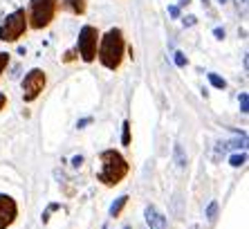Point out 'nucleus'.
Segmentation results:
<instances>
[{
	"mask_svg": "<svg viewBox=\"0 0 249 229\" xmlns=\"http://www.w3.org/2000/svg\"><path fill=\"white\" fill-rule=\"evenodd\" d=\"M130 173V164L124 157L122 151L117 149H106L99 153V171H97V182L104 187L112 189L117 184H122L126 175Z\"/></svg>",
	"mask_w": 249,
	"mask_h": 229,
	"instance_id": "nucleus-1",
	"label": "nucleus"
},
{
	"mask_svg": "<svg viewBox=\"0 0 249 229\" xmlns=\"http://www.w3.org/2000/svg\"><path fill=\"white\" fill-rule=\"evenodd\" d=\"M99 29L92 25H83L79 29V40H76V52L83 63H94L97 61V47H99Z\"/></svg>",
	"mask_w": 249,
	"mask_h": 229,
	"instance_id": "nucleus-5",
	"label": "nucleus"
},
{
	"mask_svg": "<svg viewBox=\"0 0 249 229\" xmlns=\"http://www.w3.org/2000/svg\"><path fill=\"white\" fill-rule=\"evenodd\" d=\"M76 58H79V52H76V47H72V50H68L63 54V63H72Z\"/></svg>",
	"mask_w": 249,
	"mask_h": 229,
	"instance_id": "nucleus-18",
	"label": "nucleus"
},
{
	"mask_svg": "<svg viewBox=\"0 0 249 229\" xmlns=\"http://www.w3.org/2000/svg\"><path fill=\"white\" fill-rule=\"evenodd\" d=\"M238 101H240V113L247 114V113H249V95H247V92H240Z\"/></svg>",
	"mask_w": 249,
	"mask_h": 229,
	"instance_id": "nucleus-16",
	"label": "nucleus"
},
{
	"mask_svg": "<svg viewBox=\"0 0 249 229\" xmlns=\"http://www.w3.org/2000/svg\"><path fill=\"white\" fill-rule=\"evenodd\" d=\"M218 2H220V5H225V2H227V0H218Z\"/></svg>",
	"mask_w": 249,
	"mask_h": 229,
	"instance_id": "nucleus-28",
	"label": "nucleus"
},
{
	"mask_svg": "<svg viewBox=\"0 0 249 229\" xmlns=\"http://www.w3.org/2000/svg\"><path fill=\"white\" fill-rule=\"evenodd\" d=\"M196 23H197L196 16H184V18H182V25H184V27H193Z\"/></svg>",
	"mask_w": 249,
	"mask_h": 229,
	"instance_id": "nucleus-20",
	"label": "nucleus"
},
{
	"mask_svg": "<svg viewBox=\"0 0 249 229\" xmlns=\"http://www.w3.org/2000/svg\"><path fill=\"white\" fill-rule=\"evenodd\" d=\"M128 200H130L128 195H119V198H117V200L110 205V209H108V213H110V218H119V216H122V211H124V209H126Z\"/></svg>",
	"mask_w": 249,
	"mask_h": 229,
	"instance_id": "nucleus-10",
	"label": "nucleus"
},
{
	"mask_svg": "<svg viewBox=\"0 0 249 229\" xmlns=\"http://www.w3.org/2000/svg\"><path fill=\"white\" fill-rule=\"evenodd\" d=\"M218 209H220V205H218L215 200H211V202H209V207H207V211H204V218H207V220H215Z\"/></svg>",
	"mask_w": 249,
	"mask_h": 229,
	"instance_id": "nucleus-14",
	"label": "nucleus"
},
{
	"mask_svg": "<svg viewBox=\"0 0 249 229\" xmlns=\"http://www.w3.org/2000/svg\"><path fill=\"white\" fill-rule=\"evenodd\" d=\"M130 121L128 119H124V124H122V146H130Z\"/></svg>",
	"mask_w": 249,
	"mask_h": 229,
	"instance_id": "nucleus-12",
	"label": "nucleus"
},
{
	"mask_svg": "<svg viewBox=\"0 0 249 229\" xmlns=\"http://www.w3.org/2000/svg\"><path fill=\"white\" fill-rule=\"evenodd\" d=\"M45 86H47V75H45V70L32 68L27 75L23 76V81H20V88H23V101H25V103L36 101V99L43 95Z\"/></svg>",
	"mask_w": 249,
	"mask_h": 229,
	"instance_id": "nucleus-6",
	"label": "nucleus"
},
{
	"mask_svg": "<svg viewBox=\"0 0 249 229\" xmlns=\"http://www.w3.org/2000/svg\"><path fill=\"white\" fill-rule=\"evenodd\" d=\"M236 2V7H238V12H243V16L247 14V0H233Z\"/></svg>",
	"mask_w": 249,
	"mask_h": 229,
	"instance_id": "nucleus-21",
	"label": "nucleus"
},
{
	"mask_svg": "<svg viewBox=\"0 0 249 229\" xmlns=\"http://www.w3.org/2000/svg\"><path fill=\"white\" fill-rule=\"evenodd\" d=\"M61 0H29L27 7V27L45 29L56 18Z\"/></svg>",
	"mask_w": 249,
	"mask_h": 229,
	"instance_id": "nucleus-3",
	"label": "nucleus"
},
{
	"mask_svg": "<svg viewBox=\"0 0 249 229\" xmlns=\"http://www.w3.org/2000/svg\"><path fill=\"white\" fill-rule=\"evenodd\" d=\"M144 218H146V225L148 229H168L166 223V216H164L155 205H146L144 207Z\"/></svg>",
	"mask_w": 249,
	"mask_h": 229,
	"instance_id": "nucleus-8",
	"label": "nucleus"
},
{
	"mask_svg": "<svg viewBox=\"0 0 249 229\" xmlns=\"http://www.w3.org/2000/svg\"><path fill=\"white\" fill-rule=\"evenodd\" d=\"M207 79H209V83H211L213 88H218V90H225V88H227V81L222 79L220 75H215V72H209Z\"/></svg>",
	"mask_w": 249,
	"mask_h": 229,
	"instance_id": "nucleus-11",
	"label": "nucleus"
},
{
	"mask_svg": "<svg viewBox=\"0 0 249 229\" xmlns=\"http://www.w3.org/2000/svg\"><path fill=\"white\" fill-rule=\"evenodd\" d=\"M213 36H215V38H218V40H222V38H225V36H227V32H225V29H222V27H215V29H213Z\"/></svg>",
	"mask_w": 249,
	"mask_h": 229,
	"instance_id": "nucleus-23",
	"label": "nucleus"
},
{
	"mask_svg": "<svg viewBox=\"0 0 249 229\" xmlns=\"http://www.w3.org/2000/svg\"><path fill=\"white\" fill-rule=\"evenodd\" d=\"M175 157H178V166L186 169V157H184V151H182L180 144H175Z\"/></svg>",
	"mask_w": 249,
	"mask_h": 229,
	"instance_id": "nucleus-15",
	"label": "nucleus"
},
{
	"mask_svg": "<svg viewBox=\"0 0 249 229\" xmlns=\"http://www.w3.org/2000/svg\"><path fill=\"white\" fill-rule=\"evenodd\" d=\"M173 61H175V65H178V68H186V63H189V58L184 57V52H175Z\"/></svg>",
	"mask_w": 249,
	"mask_h": 229,
	"instance_id": "nucleus-17",
	"label": "nucleus"
},
{
	"mask_svg": "<svg viewBox=\"0 0 249 229\" xmlns=\"http://www.w3.org/2000/svg\"><path fill=\"white\" fill-rule=\"evenodd\" d=\"M5 106H7V95L0 92V110H5Z\"/></svg>",
	"mask_w": 249,
	"mask_h": 229,
	"instance_id": "nucleus-26",
	"label": "nucleus"
},
{
	"mask_svg": "<svg viewBox=\"0 0 249 229\" xmlns=\"http://www.w3.org/2000/svg\"><path fill=\"white\" fill-rule=\"evenodd\" d=\"M63 7L76 16H83L88 9V0H63Z\"/></svg>",
	"mask_w": 249,
	"mask_h": 229,
	"instance_id": "nucleus-9",
	"label": "nucleus"
},
{
	"mask_svg": "<svg viewBox=\"0 0 249 229\" xmlns=\"http://www.w3.org/2000/svg\"><path fill=\"white\" fill-rule=\"evenodd\" d=\"M229 164L233 166V169H240V166L247 164V153H236L229 157Z\"/></svg>",
	"mask_w": 249,
	"mask_h": 229,
	"instance_id": "nucleus-13",
	"label": "nucleus"
},
{
	"mask_svg": "<svg viewBox=\"0 0 249 229\" xmlns=\"http://www.w3.org/2000/svg\"><path fill=\"white\" fill-rule=\"evenodd\" d=\"M9 57H12V54H7V52H0V76H2V72H5L7 65H9Z\"/></svg>",
	"mask_w": 249,
	"mask_h": 229,
	"instance_id": "nucleus-19",
	"label": "nucleus"
},
{
	"mask_svg": "<svg viewBox=\"0 0 249 229\" xmlns=\"http://www.w3.org/2000/svg\"><path fill=\"white\" fill-rule=\"evenodd\" d=\"M168 14H171V16H173V18H178V16H180V7L171 5V7H168Z\"/></svg>",
	"mask_w": 249,
	"mask_h": 229,
	"instance_id": "nucleus-25",
	"label": "nucleus"
},
{
	"mask_svg": "<svg viewBox=\"0 0 249 229\" xmlns=\"http://www.w3.org/2000/svg\"><path fill=\"white\" fill-rule=\"evenodd\" d=\"M92 117H86V119H79L76 121V128H86V126H90V124H92Z\"/></svg>",
	"mask_w": 249,
	"mask_h": 229,
	"instance_id": "nucleus-22",
	"label": "nucleus"
},
{
	"mask_svg": "<svg viewBox=\"0 0 249 229\" xmlns=\"http://www.w3.org/2000/svg\"><path fill=\"white\" fill-rule=\"evenodd\" d=\"M27 29V12L25 9H14L0 23V40L2 43H16L18 38H23Z\"/></svg>",
	"mask_w": 249,
	"mask_h": 229,
	"instance_id": "nucleus-4",
	"label": "nucleus"
},
{
	"mask_svg": "<svg viewBox=\"0 0 249 229\" xmlns=\"http://www.w3.org/2000/svg\"><path fill=\"white\" fill-rule=\"evenodd\" d=\"M124 57H126V38H124L122 29L112 27L104 36H99L97 58L106 70H110V72L119 70L124 63Z\"/></svg>",
	"mask_w": 249,
	"mask_h": 229,
	"instance_id": "nucleus-2",
	"label": "nucleus"
},
{
	"mask_svg": "<svg viewBox=\"0 0 249 229\" xmlns=\"http://www.w3.org/2000/svg\"><path fill=\"white\" fill-rule=\"evenodd\" d=\"M122 229H133V227H130V225H126V227H122Z\"/></svg>",
	"mask_w": 249,
	"mask_h": 229,
	"instance_id": "nucleus-27",
	"label": "nucleus"
},
{
	"mask_svg": "<svg viewBox=\"0 0 249 229\" xmlns=\"http://www.w3.org/2000/svg\"><path fill=\"white\" fill-rule=\"evenodd\" d=\"M81 164H83V155H74V157H72V166H74V169H79Z\"/></svg>",
	"mask_w": 249,
	"mask_h": 229,
	"instance_id": "nucleus-24",
	"label": "nucleus"
},
{
	"mask_svg": "<svg viewBox=\"0 0 249 229\" xmlns=\"http://www.w3.org/2000/svg\"><path fill=\"white\" fill-rule=\"evenodd\" d=\"M18 218V202L9 193H0V229H9Z\"/></svg>",
	"mask_w": 249,
	"mask_h": 229,
	"instance_id": "nucleus-7",
	"label": "nucleus"
}]
</instances>
